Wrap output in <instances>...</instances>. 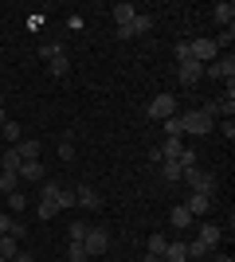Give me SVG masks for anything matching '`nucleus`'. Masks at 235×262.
I'll return each mask as SVG.
<instances>
[{"mask_svg":"<svg viewBox=\"0 0 235 262\" xmlns=\"http://www.w3.org/2000/svg\"><path fill=\"white\" fill-rule=\"evenodd\" d=\"M16 153H20V161H39V141H32V137H24V141L16 145Z\"/></svg>","mask_w":235,"mask_h":262,"instance_id":"6ab92c4d","label":"nucleus"},{"mask_svg":"<svg viewBox=\"0 0 235 262\" xmlns=\"http://www.w3.org/2000/svg\"><path fill=\"white\" fill-rule=\"evenodd\" d=\"M8 235H12L16 243H20V239H28V227H24L20 219H12V231H8Z\"/></svg>","mask_w":235,"mask_h":262,"instance_id":"e433bc0d","label":"nucleus"},{"mask_svg":"<svg viewBox=\"0 0 235 262\" xmlns=\"http://www.w3.org/2000/svg\"><path fill=\"white\" fill-rule=\"evenodd\" d=\"M63 55V43H39V59H55Z\"/></svg>","mask_w":235,"mask_h":262,"instance_id":"72a5a7b5","label":"nucleus"},{"mask_svg":"<svg viewBox=\"0 0 235 262\" xmlns=\"http://www.w3.org/2000/svg\"><path fill=\"white\" fill-rule=\"evenodd\" d=\"M145 262H165V258H153V254H145Z\"/></svg>","mask_w":235,"mask_h":262,"instance_id":"c03bdc74","label":"nucleus"},{"mask_svg":"<svg viewBox=\"0 0 235 262\" xmlns=\"http://www.w3.org/2000/svg\"><path fill=\"white\" fill-rule=\"evenodd\" d=\"M71 243H82V239H87V231H90V223H82V219H71Z\"/></svg>","mask_w":235,"mask_h":262,"instance_id":"a878e982","label":"nucleus"},{"mask_svg":"<svg viewBox=\"0 0 235 262\" xmlns=\"http://www.w3.org/2000/svg\"><path fill=\"white\" fill-rule=\"evenodd\" d=\"M4 121H8V114H4V110H0V125H4Z\"/></svg>","mask_w":235,"mask_h":262,"instance_id":"a18cd8bd","label":"nucleus"},{"mask_svg":"<svg viewBox=\"0 0 235 262\" xmlns=\"http://www.w3.org/2000/svg\"><path fill=\"white\" fill-rule=\"evenodd\" d=\"M204 75L224 78V82H235V55H231V51H227V55H220L216 63H208V67H204Z\"/></svg>","mask_w":235,"mask_h":262,"instance_id":"20e7f679","label":"nucleus"},{"mask_svg":"<svg viewBox=\"0 0 235 262\" xmlns=\"http://www.w3.org/2000/svg\"><path fill=\"white\" fill-rule=\"evenodd\" d=\"M165 262H188V243L184 239H168V251H165Z\"/></svg>","mask_w":235,"mask_h":262,"instance_id":"ddd939ff","label":"nucleus"},{"mask_svg":"<svg viewBox=\"0 0 235 262\" xmlns=\"http://www.w3.org/2000/svg\"><path fill=\"white\" fill-rule=\"evenodd\" d=\"M59 188H63V184H55V180H44V184H39V200H47V204H55Z\"/></svg>","mask_w":235,"mask_h":262,"instance_id":"bb28decb","label":"nucleus"},{"mask_svg":"<svg viewBox=\"0 0 235 262\" xmlns=\"http://www.w3.org/2000/svg\"><path fill=\"white\" fill-rule=\"evenodd\" d=\"M82 247H87V254L94 258V254H102L106 247H110V235H106L102 227H90V231H87V239H82Z\"/></svg>","mask_w":235,"mask_h":262,"instance_id":"423d86ee","label":"nucleus"},{"mask_svg":"<svg viewBox=\"0 0 235 262\" xmlns=\"http://www.w3.org/2000/svg\"><path fill=\"white\" fill-rule=\"evenodd\" d=\"M110 16H114V20H118V28H125V24H130V20H134V16H137V8H134V4H125V0H122V4H114V8H110Z\"/></svg>","mask_w":235,"mask_h":262,"instance_id":"4468645a","label":"nucleus"},{"mask_svg":"<svg viewBox=\"0 0 235 262\" xmlns=\"http://www.w3.org/2000/svg\"><path fill=\"white\" fill-rule=\"evenodd\" d=\"M8 208H12V211H24V208H28V196H24L20 188H16V192H8Z\"/></svg>","mask_w":235,"mask_h":262,"instance_id":"473e14b6","label":"nucleus"},{"mask_svg":"<svg viewBox=\"0 0 235 262\" xmlns=\"http://www.w3.org/2000/svg\"><path fill=\"white\" fill-rule=\"evenodd\" d=\"M180 180H184V184H188L192 192H204V196H216V176H212V172H204L200 164H196V168H184V172H180Z\"/></svg>","mask_w":235,"mask_h":262,"instance_id":"f03ea898","label":"nucleus"},{"mask_svg":"<svg viewBox=\"0 0 235 262\" xmlns=\"http://www.w3.org/2000/svg\"><path fill=\"white\" fill-rule=\"evenodd\" d=\"M180 129L188 133V137H208V133L216 129V118L204 114V110H184V114H180Z\"/></svg>","mask_w":235,"mask_h":262,"instance_id":"f257e3e1","label":"nucleus"},{"mask_svg":"<svg viewBox=\"0 0 235 262\" xmlns=\"http://www.w3.org/2000/svg\"><path fill=\"white\" fill-rule=\"evenodd\" d=\"M12 262H35V258H32L28 251H16V258H12Z\"/></svg>","mask_w":235,"mask_h":262,"instance_id":"79ce46f5","label":"nucleus"},{"mask_svg":"<svg viewBox=\"0 0 235 262\" xmlns=\"http://www.w3.org/2000/svg\"><path fill=\"white\" fill-rule=\"evenodd\" d=\"M16 251H20V247H16V239H12V235H0V258H16Z\"/></svg>","mask_w":235,"mask_h":262,"instance_id":"393cba45","label":"nucleus"},{"mask_svg":"<svg viewBox=\"0 0 235 262\" xmlns=\"http://www.w3.org/2000/svg\"><path fill=\"white\" fill-rule=\"evenodd\" d=\"M59 215V208L55 204H47V200H39V219H55Z\"/></svg>","mask_w":235,"mask_h":262,"instance_id":"c9c22d12","label":"nucleus"},{"mask_svg":"<svg viewBox=\"0 0 235 262\" xmlns=\"http://www.w3.org/2000/svg\"><path fill=\"white\" fill-rule=\"evenodd\" d=\"M75 204H82V208H90V211H94V208H102L98 192H94L90 184H78V188H75Z\"/></svg>","mask_w":235,"mask_h":262,"instance_id":"1a4fd4ad","label":"nucleus"},{"mask_svg":"<svg viewBox=\"0 0 235 262\" xmlns=\"http://www.w3.org/2000/svg\"><path fill=\"white\" fill-rule=\"evenodd\" d=\"M20 180L39 184V180H44V164H39V161H24V164H20Z\"/></svg>","mask_w":235,"mask_h":262,"instance_id":"9b49d317","label":"nucleus"},{"mask_svg":"<svg viewBox=\"0 0 235 262\" xmlns=\"http://www.w3.org/2000/svg\"><path fill=\"white\" fill-rule=\"evenodd\" d=\"M165 137H184V129H180V114L165 118Z\"/></svg>","mask_w":235,"mask_h":262,"instance_id":"c756f323","label":"nucleus"},{"mask_svg":"<svg viewBox=\"0 0 235 262\" xmlns=\"http://www.w3.org/2000/svg\"><path fill=\"white\" fill-rule=\"evenodd\" d=\"M184 208H188V215H208V208H212V196H204V192H192L188 200H184Z\"/></svg>","mask_w":235,"mask_h":262,"instance_id":"6e6552de","label":"nucleus"},{"mask_svg":"<svg viewBox=\"0 0 235 262\" xmlns=\"http://www.w3.org/2000/svg\"><path fill=\"white\" fill-rule=\"evenodd\" d=\"M165 251H168V239L161 231H153V235H149V254H153V258H165Z\"/></svg>","mask_w":235,"mask_h":262,"instance_id":"412c9836","label":"nucleus"},{"mask_svg":"<svg viewBox=\"0 0 235 262\" xmlns=\"http://www.w3.org/2000/svg\"><path fill=\"white\" fill-rule=\"evenodd\" d=\"M59 157H63V161H75V141H59Z\"/></svg>","mask_w":235,"mask_h":262,"instance_id":"4c0bfd02","label":"nucleus"},{"mask_svg":"<svg viewBox=\"0 0 235 262\" xmlns=\"http://www.w3.org/2000/svg\"><path fill=\"white\" fill-rule=\"evenodd\" d=\"M8 231H12V219L4 215V211H0V235H8Z\"/></svg>","mask_w":235,"mask_h":262,"instance_id":"a19ab883","label":"nucleus"},{"mask_svg":"<svg viewBox=\"0 0 235 262\" xmlns=\"http://www.w3.org/2000/svg\"><path fill=\"white\" fill-rule=\"evenodd\" d=\"M0 110H4V90H0Z\"/></svg>","mask_w":235,"mask_h":262,"instance_id":"49530a36","label":"nucleus"},{"mask_svg":"<svg viewBox=\"0 0 235 262\" xmlns=\"http://www.w3.org/2000/svg\"><path fill=\"white\" fill-rule=\"evenodd\" d=\"M130 32L134 35H149L153 32V16H149V12H137L134 20H130Z\"/></svg>","mask_w":235,"mask_h":262,"instance_id":"2eb2a0df","label":"nucleus"},{"mask_svg":"<svg viewBox=\"0 0 235 262\" xmlns=\"http://www.w3.org/2000/svg\"><path fill=\"white\" fill-rule=\"evenodd\" d=\"M180 149H184V141H180V137H165V145H161L157 153H161V161H177Z\"/></svg>","mask_w":235,"mask_h":262,"instance_id":"dca6fc26","label":"nucleus"},{"mask_svg":"<svg viewBox=\"0 0 235 262\" xmlns=\"http://www.w3.org/2000/svg\"><path fill=\"white\" fill-rule=\"evenodd\" d=\"M55 208L63 211V208H75V192L71 188H59V196H55Z\"/></svg>","mask_w":235,"mask_h":262,"instance_id":"2f4dec72","label":"nucleus"},{"mask_svg":"<svg viewBox=\"0 0 235 262\" xmlns=\"http://www.w3.org/2000/svg\"><path fill=\"white\" fill-rule=\"evenodd\" d=\"M16 188H20V172H8V168H4V172H0V192L8 196V192H16Z\"/></svg>","mask_w":235,"mask_h":262,"instance_id":"b1692460","label":"nucleus"},{"mask_svg":"<svg viewBox=\"0 0 235 262\" xmlns=\"http://www.w3.org/2000/svg\"><path fill=\"white\" fill-rule=\"evenodd\" d=\"M47 71H51L55 78L71 75V59H67V55H55V59H47Z\"/></svg>","mask_w":235,"mask_h":262,"instance_id":"aec40b11","label":"nucleus"},{"mask_svg":"<svg viewBox=\"0 0 235 262\" xmlns=\"http://www.w3.org/2000/svg\"><path fill=\"white\" fill-rule=\"evenodd\" d=\"M165 164V168H161V176H165V184H180V172H184V168H180L177 161H161Z\"/></svg>","mask_w":235,"mask_h":262,"instance_id":"5701e85b","label":"nucleus"},{"mask_svg":"<svg viewBox=\"0 0 235 262\" xmlns=\"http://www.w3.org/2000/svg\"><path fill=\"white\" fill-rule=\"evenodd\" d=\"M177 78L184 82V86H196L204 78V63H196V59H184V63H177Z\"/></svg>","mask_w":235,"mask_h":262,"instance_id":"39448f33","label":"nucleus"},{"mask_svg":"<svg viewBox=\"0 0 235 262\" xmlns=\"http://www.w3.org/2000/svg\"><path fill=\"white\" fill-rule=\"evenodd\" d=\"M212 16L224 24V28H231V20H235V4H231V0H220V4L212 8Z\"/></svg>","mask_w":235,"mask_h":262,"instance_id":"f3484780","label":"nucleus"},{"mask_svg":"<svg viewBox=\"0 0 235 262\" xmlns=\"http://www.w3.org/2000/svg\"><path fill=\"white\" fill-rule=\"evenodd\" d=\"M204 262H231V258H227V254H208Z\"/></svg>","mask_w":235,"mask_h":262,"instance_id":"37998d69","label":"nucleus"},{"mask_svg":"<svg viewBox=\"0 0 235 262\" xmlns=\"http://www.w3.org/2000/svg\"><path fill=\"white\" fill-rule=\"evenodd\" d=\"M188 43H192V39H184V43H177V51H173V55H177V63H184V59H192Z\"/></svg>","mask_w":235,"mask_h":262,"instance_id":"58836bf2","label":"nucleus"},{"mask_svg":"<svg viewBox=\"0 0 235 262\" xmlns=\"http://www.w3.org/2000/svg\"><path fill=\"white\" fill-rule=\"evenodd\" d=\"M208 254H216L208 243H200V239H188V262H204Z\"/></svg>","mask_w":235,"mask_h":262,"instance_id":"a211bd4d","label":"nucleus"},{"mask_svg":"<svg viewBox=\"0 0 235 262\" xmlns=\"http://www.w3.org/2000/svg\"><path fill=\"white\" fill-rule=\"evenodd\" d=\"M0 262H8V258H0Z\"/></svg>","mask_w":235,"mask_h":262,"instance_id":"de8ad7c7","label":"nucleus"},{"mask_svg":"<svg viewBox=\"0 0 235 262\" xmlns=\"http://www.w3.org/2000/svg\"><path fill=\"white\" fill-rule=\"evenodd\" d=\"M20 153H16V145H8V153H4V168H8V172H20Z\"/></svg>","mask_w":235,"mask_h":262,"instance_id":"cd10ccee","label":"nucleus"},{"mask_svg":"<svg viewBox=\"0 0 235 262\" xmlns=\"http://www.w3.org/2000/svg\"><path fill=\"white\" fill-rule=\"evenodd\" d=\"M90 254H87V247H82V243H71L67 247V262H87Z\"/></svg>","mask_w":235,"mask_h":262,"instance_id":"7c9ffc66","label":"nucleus"},{"mask_svg":"<svg viewBox=\"0 0 235 262\" xmlns=\"http://www.w3.org/2000/svg\"><path fill=\"white\" fill-rule=\"evenodd\" d=\"M220 133H224V137H235V121L224 118V121H220Z\"/></svg>","mask_w":235,"mask_h":262,"instance_id":"ea45409f","label":"nucleus"},{"mask_svg":"<svg viewBox=\"0 0 235 262\" xmlns=\"http://www.w3.org/2000/svg\"><path fill=\"white\" fill-rule=\"evenodd\" d=\"M177 164H180V168H196V153H192V149H180Z\"/></svg>","mask_w":235,"mask_h":262,"instance_id":"f704fd0d","label":"nucleus"},{"mask_svg":"<svg viewBox=\"0 0 235 262\" xmlns=\"http://www.w3.org/2000/svg\"><path fill=\"white\" fill-rule=\"evenodd\" d=\"M145 114L153 121H165V118H173V114H180V110H177V98H173V94H157V98L145 106Z\"/></svg>","mask_w":235,"mask_h":262,"instance_id":"7ed1b4c3","label":"nucleus"},{"mask_svg":"<svg viewBox=\"0 0 235 262\" xmlns=\"http://www.w3.org/2000/svg\"><path fill=\"white\" fill-rule=\"evenodd\" d=\"M168 223H173V227H177V231H188L192 223H196V219L188 215V208H184V204H177V208L168 211Z\"/></svg>","mask_w":235,"mask_h":262,"instance_id":"9d476101","label":"nucleus"},{"mask_svg":"<svg viewBox=\"0 0 235 262\" xmlns=\"http://www.w3.org/2000/svg\"><path fill=\"white\" fill-rule=\"evenodd\" d=\"M188 51H192V59H196V63H204V67L220 59V51H216L212 39H196V43H188Z\"/></svg>","mask_w":235,"mask_h":262,"instance_id":"0eeeda50","label":"nucleus"},{"mask_svg":"<svg viewBox=\"0 0 235 262\" xmlns=\"http://www.w3.org/2000/svg\"><path fill=\"white\" fill-rule=\"evenodd\" d=\"M196 239H200V243H208V247L216 251V247H220V239H224V231L216 227V223H200V235H196Z\"/></svg>","mask_w":235,"mask_h":262,"instance_id":"f8f14e48","label":"nucleus"},{"mask_svg":"<svg viewBox=\"0 0 235 262\" xmlns=\"http://www.w3.org/2000/svg\"><path fill=\"white\" fill-rule=\"evenodd\" d=\"M0 133H4V137H8V145H20L24 141V129H20V121H4V125H0Z\"/></svg>","mask_w":235,"mask_h":262,"instance_id":"4be33fe9","label":"nucleus"},{"mask_svg":"<svg viewBox=\"0 0 235 262\" xmlns=\"http://www.w3.org/2000/svg\"><path fill=\"white\" fill-rule=\"evenodd\" d=\"M231 39H235V28H224V32H220V35H216V39H212V43H216V51H220V55H224V51H227V43H231Z\"/></svg>","mask_w":235,"mask_h":262,"instance_id":"c85d7f7f","label":"nucleus"}]
</instances>
